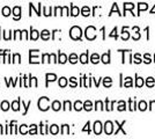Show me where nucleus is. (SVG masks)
Returning <instances> with one entry per match:
<instances>
[{
    "instance_id": "f257e3e1",
    "label": "nucleus",
    "mask_w": 155,
    "mask_h": 139,
    "mask_svg": "<svg viewBox=\"0 0 155 139\" xmlns=\"http://www.w3.org/2000/svg\"><path fill=\"white\" fill-rule=\"evenodd\" d=\"M70 36H71L72 40H74V41L81 40V36H82V30H81V28L78 26L72 27L71 30H70Z\"/></svg>"
},
{
    "instance_id": "f03ea898",
    "label": "nucleus",
    "mask_w": 155,
    "mask_h": 139,
    "mask_svg": "<svg viewBox=\"0 0 155 139\" xmlns=\"http://www.w3.org/2000/svg\"><path fill=\"white\" fill-rule=\"evenodd\" d=\"M50 108V100L46 96H43L38 100V109L42 111H46Z\"/></svg>"
},
{
    "instance_id": "7ed1b4c3",
    "label": "nucleus",
    "mask_w": 155,
    "mask_h": 139,
    "mask_svg": "<svg viewBox=\"0 0 155 139\" xmlns=\"http://www.w3.org/2000/svg\"><path fill=\"white\" fill-rule=\"evenodd\" d=\"M84 35H86V38L89 41H94L96 38V28L93 26H89L86 28V31H84Z\"/></svg>"
},
{
    "instance_id": "20e7f679",
    "label": "nucleus",
    "mask_w": 155,
    "mask_h": 139,
    "mask_svg": "<svg viewBox=\"0 0 155 139\" xmlns=\"http://www.w3.org/2000/svg\"><path fill=\"white\" fill-rule=\"evenodd\" d=\"M29 56H30V64H38V50H30L29 51Z\"/></svg>"
},
{
    "instance_id": "39448f33",
    "label": "nucleus",
    "mask_w": 155,
    "mask_h": 139,
    "mask_svg": "<svg viewBox=\"0 0 155 139\" xmlns=\"http://www.w3.org/2000/svg\"><path fill=\"white\" fill-rule=\"evenodd\" d=\"M104 132H105V134H112V132H114V124H112V122H110V121L105 122V124H104Z\"/></svg>"
},
{
    "instance_id": "423d86ee",
    "label": "nucleus",
    "mask_w": 155,
    "mask_h": 139,
    "mask_svg": "<svg viewBox=\"0 0 155 139\" xmlns=\"http://www.w3.org/2000/svg\"><path fill=\"white\" fill-rule=\"evenodd\" d=\"M94 132H95V134H101V132H102V124L100 121H96L94 123Z\"/></svg>"
},
{
    "instance_id": "0eeeda50",
    "label": "nucleus",
    "mask_w": 155,
    "mask_h": 139,
    "mask_svg": "<svg viewBox=\"0 0 155 139\" xmlns=\"http://www.w3.org/2000/svg\"><path fill=\"white\" fill-rule=\"evenodd\" d=\"M13 14H14V20H20V18H21V7L20 6L14 7Z\"/></svg>"
},
{
    "instance_id": "6e6552de",
    "label": "nucleus",
    "mask_w": 155,
    "mask_h": 139,
    "mask_svg": "<svg viewBox=\"0 0 155 139\" xmlns=\"http://www.w3.org/2000/svg\"><path fill=\"white\" fill-rule=\"evenodd\" d=\"M148 9V5L146 2H139L138 4V14L137 15H140L142 11H147Z\"/></svg>"
},
{
    "instance_id": "1a4fd4ad",
    "label": "nucleus",
    "mask_w": 155,
    "mask_h": 139,
    "mask_svg": "<svg viewBox=\"0 0 155 139\" xmlns=\"http://www.w3.org/2000/svg\"><path fill=\"white\" fill-rule=\"evenodd\" d=\"M134 7H136V5L132 4V2H125V4H124V14L123 15H126V11H132Z\"/></svg>"
},
{
    "instance_id": "9d476101",
    "label": "nucleus",
    "mask_w": 155,
    "mask_h": 139,
    "mask_svg": "<svg viewBox=\"0 0 155 139\" xmlns=\"http://www.w3.org/2000/svg\"><path fill=\"white\" fill-rule=\"evenodd\" d=\"M125 123H126L125 121H124L123 123H120V124H119L118 122H116V124H117V125H118V126H117V130H116V131H115V134H117V133L119 132V131H122V132H123V134H126V131H125V130H124V129H123V125H124V124H125Z\"/></svg>"
},
{
    "instance_id": "9b49d317",
    "label": "nucleus",
    "mask_w": 155,
    "mask_h": 139,
    "mask_svg": "<svg viewBox=\"0 0 155 139\" xmlns=\"http://www.w3.org/2000/svg\"><path fill=\"white\" fill-rule=\"evenodd\" d=\"M41 37H42V40H44V41L50 40V31L44 29L43 31H41Z\"/></svg>"
},
{
    "instance_id": "f8f14e48",
    "label": "nucleus",
    "mask_w": 155,
    "mask_h": 139,
    "mask_svg": "<svg viewBox=\"0 0 155 139\" xmlns=\"http://www.w3.org/2000/svg\"><path fill=\"white\" fill-rule=\"evenodd\" d=\"M127 27H123V30H122V40L127 41L130 38V34L127 33Z\"/></svg>"
},
{
    "instance_id": "ddd939ff",
    "label": "nucleus",
    "mask_w": 155,
    "mask_h": 139,
    "mask_svg": "<svg viewBox=\"0 0 155 139\" xmlns=\"http://www.w3.org/2000/svg\"><path fill=\"white\" fill-rule=\"evenodd\" d=\"M58 61L60 63V64H65V63L67 61V56H66L65 53L59 52L58 53Z\"/></svg>"
},
{
    "instance_id": "4468645a",
    "label": "nucleus",
    "mask_w": 155,
    "mask_h": 139,
    "mask_svg": "<svg viewBox=\"0 0 155 139\" xmlns=\"http://www.w3.org/2000/svg\"><path fill=\"white\" fill-rule=\"evenodd\" d=\"M101 60H102V63H104V64H109L110 63V52L109 51H108L107 53H104V55H102Z\"/></svg>"
},
{
    "instance_id": "2eb2a0df",
    "label": "nucleus",
    "mask_w": 155,
    "mask_h": 139,
    "mask_svg": "<svg viewBox=\"0 0 155 139\" xmlns=\"http://www.w3.org/2000/svg\"><path fill=\"white\" fill-rule=\"evenodd\" d=\"M79 14H80V9H79V7L72 5L71 6V15L72 16H78Z\"/></svg>"
},
{
    "instance_id": "dca6fc26",
    "label": "nucleus",
    "mask_w": 155,
    "mask_h": 139,
    "mask_svg": "<svg viewBox=\"0 0 155 139\" xmlns=\"http://www.w3.org/2000/svg\"><path fill=\"white\" fill-rule=\"evenodd\" d=\"M80 61L82 64H87L88 63V51L82 53V55H80Z\"/></svg>"
},
{
    "instance_id": "f3484780",
    "label": "nucleus",
    "mask_w": 155,
    "mask_h": 139,
    "mask_svg": "<svg viewBox=\"0 0 155 139\" xmlns=\"http://www.w3.org/2000/svg\"><path fill=\"white\" fill-rule=\"evenodd\" d=\"M20 102H21V100L18 99L16 101H14L13 103H12V109H13L14 111H19V109H20Z\"/></svg>"
},
{
    "instance_id": "a211bd4d",
    "label": "nucleus",
    "mask_w": 155,
    "mask_h": 139,
    "mask_svg": "<svg viewBox=\"0 0 155 139\" xmlns=\"http://www.w3.org/2000/svg\"><path fill=\"white\" fill-rule=\"evenodd\" d=\"M143 85H145V80L142 79V78H140V77L136 75V86L137 87H142Z\"/></svg>"
},
{
    "instance_id": "6ab92c4d",
    "label": "nucleus",
    "mask_w": 155,
    "mask_h": 139,
    "mask_svg": "<svg viewBox=\"0 0 155 139\" xmlns=\"http://www.w3.org/2000/svg\"><path fill=\"white\" fill-rule=\"evenodd\" d=\"M103 85L104 87H111V85H112V79L110 78V77H107V78H104L103 79Z\"/></svg>"
},
{
    "instance_id": "aec40b11",
    "label": "nucleus",
    "mask_w": 155,
    "mask_h": 139,
    "mask_svg": "<svg viewBox=\"0 0 155 139\" xmlns=\"http://www.w3.org/2000/svg\"><path fill=\"white\" fill-rule=\"evenodd\" d=\"M60 108H61V103H60L59 101H54V102H52V109H53L54 111L60 110Z\"/></svg>"
},
{
    "instance_id": "412c9836",
    "label": "nucleus",
    "mask_w": 155,
    "mask_h": 139,
    "mask_svg": "<svg viewBox=\"0 0 155 139\" xmlns=\"http://www.w3.org/2000/svg\"><path fill=\"white\" fill-rule=\"evenodd\" d=\"M45 78H46V82H49V81H54V80L57 79V75L53 74V73H48L45 75Z\"/></svg>"
},
{
    "instance_id": "4be33fe9",
    "label": "nucleus",
    "mask_w": 155,
    "mask_h": 139,
    "mask_svg": "<svg viewBox=\"0 0 155 139\" xmlns=\"http://www.w3.org/2000/svg\"><path fill=\"white\" fill-rule=\"evenodd\" d=\"M74 109H75L77 111L82 110V109H84V103H82L81 101H77V102L74 103Z\"/></svg>"
},
{
    "instance_id": "5701e85b",
    "label": "nucleus",
    "mask_w": 155,
    "mask_h": 139,
    "mask_svg": "<svg viewBox=\"0 0 155 139\" xmlns=\"http://www.w3.org/2000/svg\"><path fill=\"white\" fill-rule=\"evenodd\" d=\"M30 38H31L32 41H36L37 38H38L39 36V33L37 31V30H35V29H31V31H30Z\"/></svg>"
},
{
    "instance_id": "b1692460",
    "label": "nucleus",
    "mask_w": 155,
    "mask_h": 139,
    "mask_svg": "<svg viewBox=\"0 0 155 139\" xmlns=\"http://www.w3.org/2000/svg\"><path fill=\"white\" fill-rule=\"evenodd\" d=\"M115 104V101H112L111 103L109 102V100L107 99L105 100V110H108V111H111L112 110V106Z\"/></svg>"
},
{
    "instance_id": "393cba45",
    "label": "nucleus",
    "mask_w": 155,
    "mask_h": 139,
    "mask_svg": "<svg viewBox=\"0 0 155 139\" xmlns=\"http://www.w3.org/2000/svg\"><path fill=\"white\" fill-rule=\"evenodd\" d=\"M1 14H2L4 16H9V15H11V8L8 6H5L1 9Z\"/></svg>"
},
{
    "instance_id": "a878e982",
    "label": "nucleus",
    "mask_w": 155,
    "mask_h": 139,
    "mask_svg": "<svg viewBox=\"0 0 155 139\" xmlns=\"http://www.w3.org/2000/svg\"><path fill=\"white\" fill-rule=\"evenodd\" d=\"M84 109L87 110V111H91V109H93V103H91V101H86L84 103Z\"/></svg>"
},
{
    "instance_id": "bb28decb",
    "label": "nucleus",
    "mask_w": 155,
    "mask_h": 139,
    "mask_svg": "<svg viewBox=\"0 0 155 139\" xmlns=\"http://www.w3.org/2000/svg\"><path fill=\"white\" fill-rule=\"evenodd\" d=\"M49 131L51 132V134H57L59 132V127L58 125H56V124H53V125L50 126V129H49Z\"/></svg>"
},
{
    "instance_id": "cd10ccee",
    "label": "nucleus",
    "mask_w": 155,
    "mask_h": 139,
    "mask_svg": "<svg viewBox=\"0 0 155 139\" xmlns=\"http://www.w3.org/2000/svg\"><path fill=\"white\" fill-rule=\"evenodd\" d=\"M119 111H124V110H126V103H125V101H119L118 102V108H117Z\"/></svg>"
},
{
    "instance_id": "c85d7f7f",
    "label": "nucleus",
    "mask_w": 155,
    "mask_h": 139,
    "mask_svg": "<svg viewBox=\"0 0 155 139\" xmlns=\"http://www.w3.org/2000/svg\"><path fill=\"white\" fill-rule=\"evenodd\" d=\"M155 85V79L153 78V77H149V78H147V80H146V86L147 87H153Z\"/></svg>"
},
{
    "instance_id": "c756f323",
    "label": "nucleus",
    "mask_w": 155,
    "mask_h": 139,
    "mask_svg": "<svg viewBox=\"0 0 155 139\" xmlns=\"http://www.w3.org/2000/svg\"><path fill=\"white\" fill-rule=\"evenodd\" d=\"M91 61L93 64H97V63L100 61V56H98L97 53H93L91 57Z\"/></svg>"
},
{
    "instance_id": "7c9ffc66",
    "label": "nucleus",
    "mask_w": 155,
    "mask_h": 139,
    "mask_svg": "<svg viewBox=\"0 0 155 139\" xmlns=\"http://www.w3.org/2000/svg\"><path fill=\"white\" fill-rule=\"evenodd\" d=\"M81 14H82L84 16H88V15L91 14V8H89L88 6L82 7V9H81Z\"/></svg>"
},
{
    "instance_id": "2f4dec72",
    "label": "nucleus",
    "mask_w": 155,
    "mask_h": 139,
    "mask_svg": "<svg viewBox=\"0 0 155 139\" xmlns=\"http://www.w3.org/2000/svg\"><path fill=\"white\" fill-rule=\"evenodd\" d=\"M124 87H132L133 86V84H132V78L131 77H127V78H125V82L123 84Z\"/></svg>"
},
{
    "instance_id": "473e14b6",
    "label": "nucleus",
    "mask_w": 155,
    "mask_h": 139,
    "mask_svg": "<svg viewBox=\"0 0 155 139\" xmlns=\"http://www.w3.org/2000/svg\"><path fill=\"white\" fill-rule=\"evenodd\" d=\"M68 60H70L71 64H75V63L78 61V56L75 55V53H71L70 57H68Z\"/></svg>"
},
{
    "instance_id": "72a5a7b5",
    "label": "nucleus",
    "mask_w": 155,
    "mask_h": 139,
    "mask_svg": "<svg viewBox=\"0 0 155 139\" xmlns=\"http://www.w3.org/2000/svg\"><path fill=\"white\" fill-rule=\"evenodd\" d=\"M138 107H139V110L145 111V110L147 109V103H146L145 101H140V102H139V104H138Z\"/></svg>"
},
{
    "instance_id": "f704fd0d",
    "label": "nucleus",
    "mask_w": 155,
    "mask_h": 139,
    "mask_svg": "<svg viewBox=\"0 0 155 139\" xmlns=\"http://www.w3.org/2000/svg\"><path fill=\"white\" fill-rule=\"evenodd\" d=\"M70 133V126L67 125V124H64V125L61 126V134H68Z\"/></svg>"
},
{
    "instance_id": "c9c22d12",
    "label": "nucleus",
    "mask_w": 155,
    "mask_h": 139,
    "mask_svg": "<svg viewBox=\"0 0 155 139\" xmlns=\"http://www.w3.org/2000/svg\"><path fill=\"white\" fill-rule=\"evenodd\" d=\"M59 86L61 87V88H64V87L67 86V79L64 78V77H61V78L59 79Z\"/></svg>"
},
{
    "instance_id": "e433bc0d",
    "label": "nucleus",
    "mask_w": 155,
    "mask_h": 139,
    "mask_svg": "<svg viewBox=\"0 0 155 139\" xmlns=\"http://www.w3.org/2000/svg\"><path fill=\"white\" fill-rule=\"evenodd\" d=\"M114 12H117V14H119V15H123V14H120V12H119V9H118V6H117V4H114V5H112V8H111V11H110L109 15H111V14L114 13Z\"/></svg>"
},
{
    "instance_id": "4c0bfd02",
    "label": "nucleus",
    "mask_w": 155,
    "mask_h": 139,
    "mask_svg": "<svg viewBox=\"0 0 155 139\" xmlns=\"http://www.w3.org/2000/svg\"><path fill=\"white\" fill-rule=\"evenodd\" d=\"M129 104H130V110L131 111H133V110H136V106H137V103L133 101L132 99H130L129 100Z\"/></svg>"
},
{
    "instance_id": "58836bf2",
    "label": "nucleus",
    "mask_w": 155,
    "mask_h": 139,
    "mask_svg": "<svg viewBox=\"0 0 155 139\" xmlns=\"http://www.w3.org/2000/svg\"><path fill=\"white\" fill-rule=\"evenodd\" d=\"M0 108H1L4 111H7V110L9 109V103H8L7 101H4V102L1 103V107H0Z\"/></svg>"
},
{
    "instance_id": "ea45409f",
    "label": "nucleus",
    "mask_w": 155,
    "mask_h": 139,
    "mask_svg": "<svg viewBox=\"0 0 155 139\" xmlns=\"http://www.w3.org/2000/svg\"><path fill=\"white\" fill-rule=\"evenodd\" d=\"M95 109L96 110H103V103H102V101H96V103H95Z\"/></svg>"
},
{
    "instance_id": "a19ab883",
    "label": "nucleus",
    "mask_w": 155,
    "mask_h": 139,
    "mask_svg": "<svg viewBox=\"0 0 155 139\" xmlns=\"http://www.w3.org/2000/svg\"><path fill=\"white\" fill-rule=\"evenodd\" d=\"M43 14H44L45 16L52 15L51 14V7H50V8H49V7H43Z\"/></svg>"
},
{
    "instance_id": "79ce46f5",
    "label": "nucleus",
    "mask_w": 155,
    "mask_h": 139,
    "mask_svg": "<svg viewBox=\"0 0 155 139\" xmlns=\"http://www.w3.org/2000/svg\"><path fill=\"white\" fill-rule=\"evenodd\" d=\"M20 133H21V134H27V133H28V130H27V125L22 124V125L20 126Z\"/></svg>"
},
{
    "instance_id": "37998d69",
    "label": "nucleus",
    "mask_w": 155,
    "mask_h": 139,
    "mask_svg": "<svg viewBox=\"0 0 155 139\" xmlns=\"http://www.w3.org/2000/svg\"><path fill=\"white\" fill-rule=\"evenodd\" d=\"M133 58H134V60H133V61H134L136 64H140V63L142 61L141 58H140V55H139V53H136V55L133 56Z\"/></svg>"
},
{
    "instance_id": "c03bdc74",
    "label": "nucleus",
    "mask_w": 155,
    "mask_h": 139,
    "mask_svg": "<svg viewBox=\"0 0 155 139\" xmlns=\"http://www.w3.org/2000/svg\"><path fill=\"white\" fill-rule=\"evenodd\" d=\"M29 133H30V134H36V133H37V127H36V125H35V124H31V125H30Z\"/></svg>"
},
{
    "instance_id": "a18cd8bd",
    "label": "nucleus",
    "mask_w": 155,
    "mask_h": 139,
    "mask_svg": "<svg viewBox=\"0 0 155 139\" xmlns=\"http://www.w3.org/2000/svg\"><path fill=\"white\" fill-rule=\"evenodd\" d=\"M13 63H21V56L19 53H15L13 56Z\"/></svg>"
},
{
    "instance_id": "49530a36",
    "label": "nucleus",
    "mask_w": 155,
    "mask_h": 139,
    "mask_svg": "<svg viewBox=\"0 0 155 139\" xmlns=\"http://www.w3.org/2000/svg\"><path fill=\"white\" fill-rule=\"evenodd\" d=\"M143 61H145L146 64H150V63H152V59H150L149 53H146V55L143 56Z\"/></svg>"
},
{
    "instance_id": "de8ad7c7",
    "label": "nucleus",
    "mask_w": 155,
    "mask_h": 139,
    "mask_svg": "<svg viewBox=\"0 0 155 139\" xmlns=\"http://www.w3.org/2000/svg\"><path fill=\"white\" fill-rule=\"evenodd\" d=\"M72 104L70 101H65L64 102V110H71L72 109Z\"/></svg>"
},
{
    "instance_id": "09e8293b",
    "label": "nucleus",
    "mask_w": 155,
    "mask_h": 139,
    "mask_svg": "<svg viewBox=\"0 0 155 139\" xmlns=\"http://www.w3.org/2000/svg\"><path fill=\"white\" fill-rule=\"evenodd\" d=\"M50 58H51V57H50V55H49V53H44V55H43V60H42V63H50Z\"/></svg>"
},
{
    "instance_id": "8fccbe9b",
    "label": "nucleus",
    "mask_w": 155,
    "mask_h": 139,
    "mask_svg": "<svg viewBox=\"0 0 155 139\" xmlns=\"http://www.w3.org/2000/svg\"><path fill=\"white\" fill-rule=\"evenodd\" d=\"M70 86L71 87H77L78 86V82H77V78H74V77H72L71 79H70Z\"/></svg>"
},
{
    "instance_id": "3c124183",
    "label": "nucleus",
    "mask_w": 155,
    "mask_h": 139,
    "mask_svg": "<svg viewBox=\"0 0 155 139\" xmlns=\"http://www.w3.org/2000/svg\"><path fill=\"white\" fill-rule=\"evenodd\" d=\"M39 125L42 126V134H48V132H49V127H48V125H43L42 123H41Z\"/></svg>"
},
{
    "instance_id": "603ef678",
    "label": "nucleus",
    "mask_w": 155,
    "mask_h": 139,
    "mask_svg": "<svg viewBox=\"0 0 155 139\" xmlns=\"http://www.w3.org/2000/svg\"><path fill=\"white\" fill-rule=\"evenodd\" d=\"M30 104H31V101H29L27 104H25V102L22 101V106L25 107V113H23V115H26V114H27V111H28V108L30 107Z\"/></svg>"
},
{
    "instance_id": "864d4df0",
    "label": "nucleus",
    "mask_w": 155,
    "mask_h": 139,
    "mask_svg": "<svg viewBox=\"0 0 155 139\" xmlns=\"http://www.w3.org/2000/svg\"><path fill=\"white\" fill-rule=\"evenodd\" d=\"M109 37H115V40H117V37H118V35H117V28H114V30L110 33Z\"/></svg>"
},
{
    "instance_id": "5fc2aeb1",
    "label": "nucleus",
    "mask_w": 155,
    "mask_h": 139,
    "mask_svg": "<svg viewBox=\"0 0 155 139\" xmlns=\"http://www.w3.org/2000/svg\"><path fill=\"white\" fill-rule=\"evenodd\" d=\"M61 9H63V7H56L53 15H61Z\"/></svg>"
},
{
    "instance_id": "6e6d98bb",
    "label": "nucleus",
    "mask_w": 155,
    "mask_h": 139,
    "mask_svg": "<svg viewBox=\"0 0 155 139\" xmlns=\"http://www.w3.org/2000/svg\"><path fill=\"white\" fill-rule=\"evenodd\" d=\"M89 125H91V123H89V122H87V124H86V126H84V129H82V131H87V132L89 133L91 132V127H89Z\"/></svg>"
},
{
    "instance_id": "4d7b16f0",
    "label": "nucleus",
    "mask_w": 155,
    "mask_h": 139,
    "mask_svg": "<svg viewBox=\"0 0 155 139\" xmlns=\"http://www.w3.org/2000/svg\"><path fill=\"white\" fill-rule=\"evenodd\" d=\"M61 15H68V7L67 6L63 7V9H61Z\"/></svg>"
},
{
    "instance_id": "13d9d810",
    "label": "nucleus",
    "mask_w": 155,
    "mask_h": 139,
    "mask_svg": "<svg viewBox=\"0 0 155 139\" xmlns=\"http://www.w3.org/2000/svg\"><path fill=\"white\" fill-rule=\"evenodd\" d=\"M132 38H133V40H134V41H138V40H139V38H140V34H139V33L134 34V35H133V37H132Z\"/></svg>"
},
{
    "instance_id": "bf43d9fd",
    "label": "nucleus",
    "mask_w": 155,
    "mask_h": 139,
    "mask_svg": "<svg viewBox=\"0 0 155 139\" xmlns=\"http://www.w3.org/2000/svg\"><path fill=\"white\" fill-rule=\"evenodd\" d=\"M50 57H51V59H52V61H53V63H58V60H57L56 56H54L53 53H51V55H50Z\"/></svg>"
},
{
    "instance_id": "052dcab7",
    "label": "nucleus",
    "mask_w": 155,
    "mask_h": 139,
    "mask_svg": "<svg viewBox=\"0 0 155 139\" xmlns=\"http://www.w3.org/2000/svg\"><path fill=\"white\" fill-rule=\"evenodd\" d=\"M153 107H154L155 109V101H150V108L149 109H153Z\"/></svg>"
},
{
    "instance_id": "680f3d73",
    "label": "nucleus",
    "mask_w": 155,
    "mask_h": 139,
    "mask_svg": "<svg viewBox=\"0 0 155 139\" xmlns=\"http://www.w3.org/2000/svg\"><path fill=\"white\" fill-rule=\"evenodd\" d=\"M32 81H34V86L37 87V79L36 78H32Z\"/></svg>"
},
{
    "instance_id": "e2e57ef3",
    "label": "nucleus",
    "mask_w": 155,
    "mask_h": 139,
    "mask_svg": "<svg viewBox=\"0 0 155 139\" xmlns=\"http://www.w3.org/2000/svg\"><path fill=\"white\" fill-rule=\"evenodd\" d=\"M37 15H39V16H41V2L38 4V12H37Z\"/></svg>"
},
{
    "instance_id": "0e129e2a",
    "label": "nucleus",
    "mask_w": 155,
    "mask_h": 139,
    "mask_svg": "<svg viewBox=\"0 0 155 139\" xmlns=\"http://www.w3.org/2000/svg\"><path fill=\"white\" fill-rule=\"evenodd\" d=\"M150 14H154V15H155V5H154V7L150 9Z\"/></svg>"
},
{
    "instance_id": "69168bd1",
    "label": "nucleus",
    "mask_w": 155,
    "mask_h": 139,
    "mask_svg": "<svg viewBox=\"0 0 155 139\" xmlns=\"http://www.w3.org/2000/svg\"><path fill=\"white\" fill-rule=\"evenodd\" d=\"M133 30H136V31H139V27H133Z\"/></svg>"
},
{
    "instance_id": "338daca9",
    "label": "nucleus",
    "mask_w": 155,
    "mask_h": 139,
    "mask_svg": "<svg viewBox=\"0 0 155 139\" xmlns=\"http://www.w3.org/2000/svg\"><path fill=\"white\" fill-rule=\"evenodd\" d=\"M0 134H2V125H0Z\"/></svg>"
},
{
    "instance_id": "774afa93",
    "label": "nucleus",
    "mask_w": 155,
    "mask_h": 139,
    "mask_svg": "<svg viewBox=\"0 0 155 139\" xmlns=\"http://www.w3.org/2000/svg\"><path fill=\"white\" fill-rule=\"evenodd\" d=\"M154 61H155V55H154Z\"/></svg>"
}]
</instances>
